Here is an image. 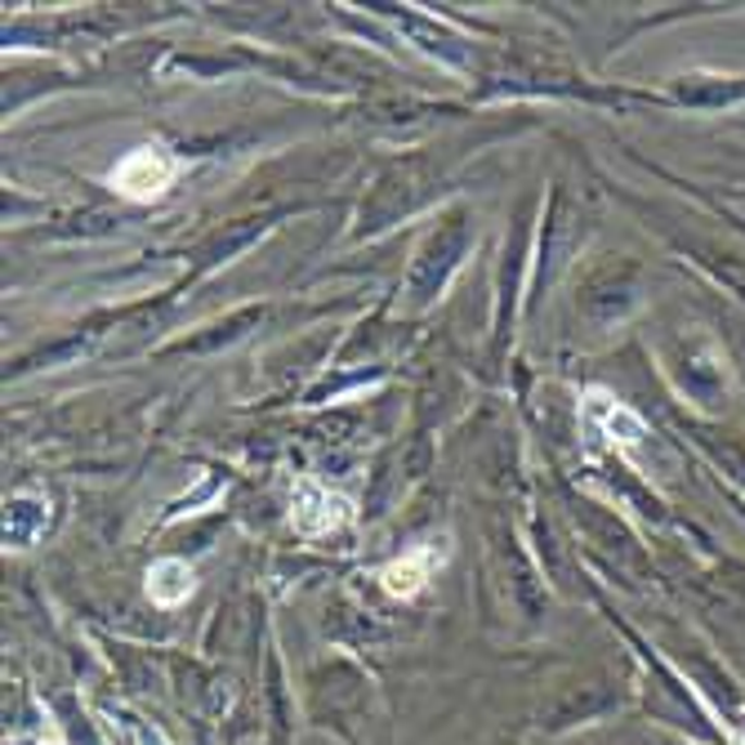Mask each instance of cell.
<instances>
[{
    "label": "cell",
    "instance_id": "6da1fadb",
    "mask_svg": "<svg viewBox=\"0 0 745 745\" xmlns=\"http://www.w3.org/2000/svg\"><path fill=\"white\" fill-rule=\"evenodd\" d=\"M175 171H179L175 156H165L161 148H139L112 171V188L130 201H156L175 184Z\"/></svg>",
    "mask_w": 745,
    "mask_h": 745
},
{
    "label": "cell",
    "instance_id": "7a4b0ae2",
    "mask_svg": "<svg viewBox=\"0 0 745 745\" xmlns=\"http://www.w3.org/2000/svg\"><path fill=\"white\" fill-rule=\"evenodd\" d=\"M433 563H438V550H433V545H420V550H411L406 558L389 563V567L380 571V581H384V590H389L393 598H411V594L425 590Z\"/></svg>",
    "mask_w": 745,
    "mask_h": 745
}]
</instances>
